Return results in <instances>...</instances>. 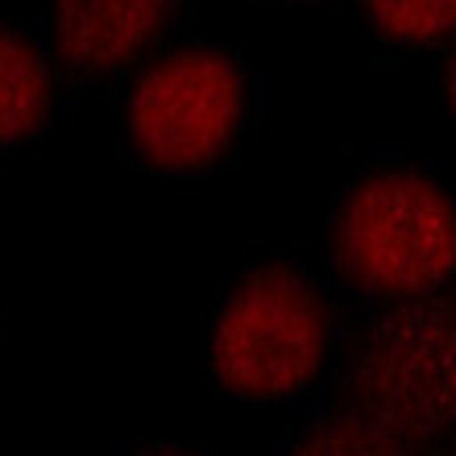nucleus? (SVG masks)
I'll list each match as a JSON object with an SVG mask.
<instances>
[{"label": "nucleus", "instance_id": "obj_7", "mask_svg": "<svg viewBox=\"0 0 456 456\" xmlns=\"http://www.w3.org/2000/svg\"><path fill=\"white\" fill-rule=\"evenodd\" d=\"M365 9L395 42H440L456 29V0H365Z\"/></svg>", "mask_w": 456, "mask_h": 456}, {"label": "nucleus", "instance_id": "obj_9", "mask_svg": "<svg viewBox=\"0 0 456 456\" xmlns=\"http://www.w3.org/2000/svg\"><path fill=\"white\" fill-rule=\"evenodd\" d=\"M448 96H452V109H456V59H452V67H448Z\"/></svg>", "mask_w": 456, "mask_h": 456}, {"label": "nucleus", "instance_id": "obj_3", "mask_svg": "<svg viewBox=\"0 0 456 456\" xmlns=\"http://www.w3.org/2000/svg\"><path fill=\"white\" fill-rule=\"evenodd\" d=\"M328 353V307L290 265H262L228 295L212 332V370L240 398H287Z\"/></svg>", "mask_w": 456, "mask_h": 456}, {"label": "nucleus", "instance_id": "obj_8", "mask_svg": "<svg viewBox=\"0 0 456 456\" xmlns=\"http://www.w3.org/2000/svg\"><path fill=\"white\" fill-rule=\"evenodd\" d=\"M290 456H411L403 440L390 432L357 419V415H340V419L320 423L315 432L299 440Z\"/></svg>", "mask_w": 456, "mask_h": 456}, {"label": "nucleus", "instance_id": "obj_2", "mask_svg": "<svg viewBox=\"0 0 456 456\" xmlns=\"http://www.w3.org/2000/svg\"><path fill=\"white\" fill-rule=\"evenodd\" d=\"M332 253L353 287L419 299L456 274V204L411 170L370 175L340 204Z\"/></svg>", "mask_w": 456, "mask_h": 456}, {"label": "nucleus", "instance_id": "obj_11", "mask_svg": "<svg viewBox=\"0 0 456 456\" xmlns=\"http://www.w3.org/2000/svg\"><path fill=\"white\" fill-rule=\"evenodd\" d=\"M452 456H456V452H452Z\"/></svg>", "mask_w": 456, "mask_h": 456}, {"label": "nucleus", "instance_id": "obj_4", "mask_svg": "<svg viewBox=\"0 0 456 456\" xmlns=\"http://www.w3.org/2000/svg\"><path fill=\"white\" fill-rule=\"evenodd\" d=\"M240 125V75L216 50H179L154 62L129 96L137 154L162 170H200Z\"/></svg>", "mask_w": 456, "mask_h": 456}, {"label": "nucleus", "instance_id": "obj_6", "mask_svg": "<svg viewBox=\"0 0 456 456\" xmlns=\"http://www.w3.org/2000/svg\"><path fill=\"white\" fill-rule=\"evenodd\" d=\"M50 109V79L37 50L0 29V145L25 142L42 129Z\"/></svg>", "mask_w": 456, "mask_h": 456}, {"label": "nucleus", "instance_id": "obj_10", "mask_svg": "<svg viewBox=\"0 0 456 456\" xmlns=\"http://www.w3.org/2000/svg\"><path fill=\"white\" fill-rule=\"evenodd\" d=\"M142 456H187V452H175V448H158V452H142Z\"/></svg>", "mask_w": 456, "mask_h": 456}, {"label": "nucleus", "instance_id": "obj_5", "mask_svg": "<svg viewBox=\"0 0 456 456\" xmlns=\"http://www.w3.org/2000/svg\"><path fill=\"white\" fill-rule=\"evenodd\" d=\"M175 4L179 0H59V54L75 71L109 75L167 29Z\"/></svg>", "mask_w": 456, "mask_h": 456}, {"label": "nucleus", "instance_id": "obj_1", "mask_svg": "<svg viewBox=\"0 0 456 456\" xmlns=\"http://www.w3.org/2000/svg\"><path fill=\"white\" fill-rule=\"evenodd\" d=\"M348 415L403 444L456 428V295L398 303L357 340L345 378Z\"/></svg>", "mask_w": 456, "mask_h": 456}]
</instances>
